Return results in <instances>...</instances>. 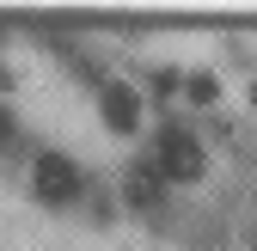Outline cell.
<instances>
[{"mask_svg": "<svg viewBox=\"0 0 257 251\" xmlns=\"http://www.w3.org/2000/svg\"><path fill=\"white\" fill-rule=\"evenodd\" d=\"M31 190L61 208V202H74V196L86 190V178H80V166L68 160V153H37V166H31Z\"/></svg>", "mask_w": 257, "mask_h": 251, "instance_id": "cell-1", "label": "cell"}, {"mask_svg": "<svg viewBox=\"0 0 257 251\" xmlns=\"http://www.w3.org/2000/svg\"><path fill=\"white\" fill-rule=\"evenodd\" d=\"M153 172L166 178V184H190V178H202V147L196 135H184V129H159V147H153Z\"/></svg>", "mask_w": 257, "mask_h": 251, "instance_id": "cell-2", "label": "cell"}, {"mask_svg": "<svg viewBox=\"0 0 257 251\" xmlns=\"http://www.w3.org/2000/svg\"><path fill=\"white\" fill-rule=\"evenodd\" d=\"M98 110H104V122H110L116 135H135V122H141V98H135L128 86H104Z\"/></svg>", "mask_w": 257, "mask_h": 251, "instance_id": "cell-3", "label": "cell"}, {"mask_svg": "<svg viewBox=\"0 0 257 251\" xmlns=\"http://www.w3.org/2000/svg\"><path fill=\"white\" fill-rule=\"evenodd\" d=\"M159 184H166V178L153 172V160H147V166H128V196H135V202H153Z\"/></svg>", "mask_w": 257, "mask_h": 251, "instance_id": "cell-4", "label": "cell"}, {"mask_svg": "<svg viewBox=\"0 0 257 251\" xmlns=\"http://www.w3.org/2000/svg\"><path fill=\"white\" fill-rule=\"evenodd\" d=\"M190 98H196V104H214V80L208 74H190Z\"/></svg>", "mask_w": 257, "mask_h": 251, "instance_id": "cell-5", "label": "cell"}, {"mask_svg": "<svg viewBox=\"0 0 257 251\" xmlns=\"http://www.w3.org/2000/svg\"><path fill=\"white\" fill-rule=\"evenodd\" d=\"M0 92H7V74H0Z\"/></svg>", "mask_w": 257, "mask_h": 251, "instance_id": "cell-6", "label": "cell"}]
</instances>
